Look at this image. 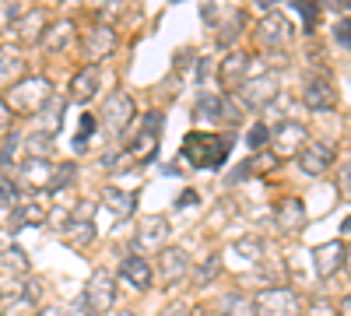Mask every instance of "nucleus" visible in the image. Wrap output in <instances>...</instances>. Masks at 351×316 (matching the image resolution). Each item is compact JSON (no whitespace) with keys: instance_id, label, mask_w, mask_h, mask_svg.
I'll return each instance as SVG.
<instances>
[{"instance_id":"obj_1","label":"nucleus","mask_w":351,"mask_h":316,"mask_svg":"<svg viewBox=\"0 0 351 316\" xmlns=\"http://www.w3.org/2000/svg\"><path fill=\"white\" fill-rule=\"evenodd\" d=\"M4 99H8L14 117H39L43 106L53 99V81L43 77V74H28L14 84V88H8Z\"/></svg>"},{"instance_id":"obj_2","label":"nucleus","mask_w":351,"mask_h":316,"mask_svg":"<svg viewBox=\"0 0 351 316\" xmlns=\"http://www.w3.org/2000/svg\"><path fill=\"white\" fill-rule=\"evenodd\" d=\"M225 155H228V137H215V134H190L180 151V158L190 162L193 169H218Z\"/></svg>"},{"instance_id":"obj_3","label":"nucleus","mask_w":351,"mask_h":316,"mask_svg":"<svg viewBox=\"0 0 351 316\" xmlns=\"http://www.w3.org/2000/svg\"><path fill=\"white\" fill-rule=\"evenodd\" d=\"M134 120H137V102H134V95L123 92V88H112V92L106 95V102H102L99 123H102L112 137H123V134L134 127Z\"/></svg>"},{"instance_id":"obj_4","label":"nucleus","mask_w":351,"mask_h":316,"mask_svg":"<svg viewBox=\"0 0 351 316\" xmlns=\"http://www.w3.org/2000/svg\"><path fill=\"white\" fill-rule=\"evenodd\" d=\"M309 141H313V137H309V127H306V123H299V120H281V123L271 127V145H267V151H271L278 162H288V158H299Z\"/></svg>"},{"instance_id":"obj_5","label":"nucleus","mask_w":351,"mask_h":316,"mask_svg":"<svg viewBox=\"0 0 351 316\" xmlns=\"http://www.w3.org/2000/svg\"><path fill=\"white\" fill-rule=\"evenodd\" d=\"M256 302V316H302L306 302L295 289H288V284H271V289H260L253 295Z\"/></svg>"},{"instance_id":"obj_6","label":"nucleus","mask_w":351,"mask_h":316,"mask_svg":"<svg viewBox=\"0 0 351 316\" xmlns=\"http://www.w3.org/2000/svg\"><path fill=\"white\" fill-rule=\"evenodd\" d=\"M193 271V256L183 246H165L155 253V278L162 281V289H180L183 281H190Z\"/></svg>"},{"instance_id":"obj_7","label":"nucleus","mask_w":351,"mask_h":316,"mask_svg":"<svg viewBox=\"0 0 351 316\" xmlns=\"http://www.w3.org/2000/svg\"><path fill=\"white\" fill-rule=\"evenodd\" d=\"M193 117H197V120H211V123H239L243 106L236 102V95L200 92V95H197V106H193Z\"/></svg>"},{"instance_id":"obj_8","label":"nucleus","mask_w":351,"mask_h":316,"mask_svg":"<svg viewBox=\"0 0 351 316\" xmlns=\"http://www.w3.org/2000/svg\"><path fill=\"white\" fill-rule=\"evenodd\" d=\"M256 42H260V49H267V53H278V49H288L291 46V39H295V28H291V21L281 14V11H267L260 18V25H256Z\"/></svg>"},{"instance_id":"obj_9","label":"nucleus","mask_w":351,"mask_h":316,"mask_svg":"<svg viewBox=\"0 0 351 316\" xmlns=\"http://www.w3.org/2000/svg\"><path fill=\"white\" fill-rule=\"evenodd\" d=\"M302 106L309 112H334L337 109V84L327 71H316L302 84Z\"/></svg>"},{"instance_id":"obj_10","label":"nucleus","mask_w":351,"mask_h":316,"mask_svg":"<svg viewBox=\"0 0 351 316\" xmlns=\"http://www.w3.org/2000/svg\"><path fill=\"white\" fill-rule=\"evenodd\" d=\"M162 127H165V117L158 109H152L148 117H144V127H141V134L134 137V145H127V155H130V162H152L155 155H158V137H162Z\"/></svg>"},{"instance_id":"obj_11","label":"nucleus","mask_w":351,"mask_h":316,"mask_svg":"<svg viewBox=\"0 0 351 316\" xmlns=\"http://www.w3.org/2000/svg\"><path fill=\"white\" fill-rule=\"evenodd\" d=\"M116 28L112 25H106V21H99V25H92L88 32H81V53H84V60L92 64V67H99L106 56H112L116 53Z\"/></svg>"},{"instance_id":"obj_12","label":"nucleus","mask_w":351,"mask_h":316,"mask_svg":"<svg viewBox=\"0 0 351 316\" xmlns=\"http://www.w3.org/2000/svg\"><path fill=\"white\" fill-rule=\"evenodd\" d=\"M278 74H260V77H246V84L236 92V102L243 106V109H253V112H260V109H267L274 99H278Z\"/></svg>"},{"instance_id":"obj_13","label":"nucleus","mask_w":351,"mask_h":316,"mask_svg":"<svg viewBox=\"0 0 351 316\" xmlns=\"http://www.w3.org/2000/svg\"><path fill=\"white\" fill-rule=\"evenodd\" d=\"M169 218L165 215H148L137 221V232H134V246L137 253H162L169 246Z\"/></svg>"},{"instance_id":"obj_14","label":"nucleus","mask_w":351,"mask_h":316,"mask_svg":"<svg viewBox=\"0 0 351 316\" xmlns=\"http://www.w3.org/2000/svg\"><path fill=\"white\" fill-rule=\"evenodd\" d=\"M271 221H274L278 232H285V236H299L302 228H306V221H309L306 200H302V197H281L278 204H274V211H271Z\"/></svg>"},{"instance_id":"obj_15","label":"nucleus","mask_w":351,"mask_h":316,"mask_svg":"<svg viewBox=\"0 0 351 316\" xmlns=\"http://www.w3.org/2000/svg\"><path fill=\"white\" fill-rule=\"evenodd\" d=\"M246 74H250V53L243 49H228L218 60V84L225 95H236L246 84Z\"/></svg>"},{"instance_id":"obj_16","label":"nucleus","mask_w":351,"mask_h":316,"mask_svg":"<svg viewBox=\"0 0 351 316\" xmlns=\"http://www.w3.org/2000/svg\"><path fill=\"white\" fill-rule=\"evenodd\" d=\"M116 281H123L130 284L134 292H148L152 289V281H155V267L148 256H141V253H127L120 267H116Z\"/></svg>"},{"instance_id":"obj_17","label":"nucleus","mask_w":351,"mask_h":316,"mask_svg":"<svg viewBox=\"0 0 351 316\" xmlns=\"http://www.w3.org/2000/svg\"><path fill=\"white\" fill-rule=\"evenodd\" d=\"M81 299H84L88 306H92L99 316H106V313L116 306V278H112L109 271H95L92 278H88Z\"/></svg>"},{"instance_id":"obj_18","label":"nucleus","mask_w":351,"mask_h":316,"mask_svg":"<svg viewBox=\"0 0 351 316\" xmlns=\"http://www.w3.org/2000/svg\"><path fill=\"white\" fill-rule=\"evenodd\" d=\"M204 21H211L215 25V39L218 46H232V39H236V32L243 28V11L239 8H218V4H204L200 8Z\"/></svg>"},{"instance_id":"obj_19","label":"nucleus","mask_w":351,"mask_h":316,"mask_svg":"<svg viewBox=\"0 0 351 316\" xmlns=\"http://www.w3.org/2000/svg\"><path fill=\"white\" fill-rule=\"evenodd\" d=\"M334 162H337V148L330 141H309L299 155V169L306 176H324V172L334 169Z\"/></svg>"},{"instance_id":"obj_20","label":"nucleus","mask_w":351,"mask_h":316,"mask_svg":"<svg viewBox=\"0 0 351 316\" xmlns=\"http://www.w3.org/2000/svg\"><path fill=\"white\" fill-rule=\"evenodd\" d=\"M18 180L28 186V190H36V193H53V180H56V165L49 158H25L18 165Z\"/></svg>"},{"instance_id":"obj_21","label":"nucleus","mask_w":351,"mask_h":316,"mask_svg":"<svg viewBox=\"0 0 351 316\" xmlns=\"http://www.w3.org/2000/svg\"><path fill=\"white\" fill-rule=\"evenodd\" d=\"M46 28H49L46 8H25V11H21V18L14 21L11 32H14V39H18L21 46H36V42H43Z\"/></svg>"},{"instance_id":"obj_22","label":"nucleus","mask_w":351,"mask_h":316,"mask_svg":"<svg viewBox=\"0 0 351 316\" xmlns=\"http://www.w3.org/2000/svg\"><path fill=\"white\" fill-rule=\"evenodd\" d=\"M99 84H102V71L99 67H81L74 77H71V84H67V102H74V106H88L95 95H99Z\"/></svg>"},{"instance_id":"obj_23","label":"nucleus","mask_w":351,"mask_h":316,"mask_svg":"<svg viewBox=\"0 0 351 316\" xmlns=\"http://www.w3.org/2000/svg\"><path fill=\"white\" fill-rule=\"evenodd\" d=\"M313 271L316 278H334L337 271H344V243L341 239H330V243H319L313 250Z\"/></svg>"},{"instance_id":"obj_24","label":"nucleus","mask_w":351,"mask_h":316,"mask_svg":"<svg viewBox=\"0 0 351 316\" xmlns=\"http://www.w3.org/2000/svg\"><path fill=\"white\" fill-rule=\"evenodd\" d=\"M74 39H77L74 21H71V18H60V21H49V28H46V36H43L39 46H43L49 56H60V53H67V49L74 46Z\"/></svg>"},{"instance_id":"obj_25","label":"nucleus","mask_w":351,"mask_h":316,"mask_svg":"<svg viewBox=\"0 0 351 316\" xmlns=\"http://www.w3.org/2000/svg\"><path fill=\"white\" fill-rule=\"evenodd\" d=\"M21 77H28L25 74V56L14 42H4L0 46V88H14Z\"/></svg>"},{"instance_id":"obj_26","label":"nucleus","mask_w":351,"mask_h":316,"mask_svg":"<svg viewBox=\"0 0 351 316\" xmlns=\"http://www.w3.org/2000/svg\"><path fill=\"white\" fill-rule=\"evenodd\" d=\"M228 253L236 256V264L246 267V271H253V267H260L263 260H267V253H263V239H260V236H239L236 243L228 246Z\"/></svg>"},{"instance_id":"obj_27","label":"nucleus","mask_w":351,"mask_h":316,"mask_svg":"<svg viewBox=\"0 0 351 316\" xmlns=\"http://www.w3.org/2000/svg\"><path fill=\"white\" fill-rule=\"evenodd\" d=\"M102 208H109L116 218H130L134 211H137V193L134 190H120V186H102Z\"/></svg>"},{"instance_id":"obj_28","label":"nucleus","mask_w":351,"mask_h":316,"mask_svg":"<svg viewBox=\"0 0 351 316\" xmlns=\"http://www.w3.org/2000/svg\"><path fill=\"white\" fill-rule=\"evenodd\" d=\"M64 109H67V99H60V95H53L46 106H43V112H39V134H46V137H56L60 134V127H64Z\"/></svg>"},{"instance_id":"obj_29","label":"nucleus","mask_w":351,"mask_h":316,"mask_svg":"<svg viewBox=\"0 0 351 316\" xmlns=\"http://www.w3.org/2000/svg\"><path fill=\"white\" fill-rule=\"evenodd\" d=\"M95 239H99V228H95L92 221H74V218H67V225H64V243H67V246L88 250Z\"/></svg>"},{"instance_id":"obj_30","label":"nucleus","mask_w":351,"mask_h":316,"mask_svg":"<svg viewBox=\"0 0 351 316\" xmlns=\"http://www.w3.org/2000/svg\"><path fill=\"white\" fill-rule=\"evenodd\" d=\"M46 204H43V200H21V204L14 208V215H11V232H14V228H25V225H43L46 221Z\"/></svg>"},{"instance_id":"obj_31","label":"nucleus","mask_w":351,"mask_h":316,"mask_svg":"<svg viewBox=\"0 0 351 316\" xmlns=\"http://www.w3.org/2000/svg\"><path fill=\"white\" fill-rule=\"evenodd\" d=\"M0 271H4L8 278H25L28 271H32V260H28V253L14 243L8 250H0Z\"/></svg>"},{"instance_id":"obj_32","label":"nucleus","mask_w":351,"mask_h":316,"mask_svg":"<svg viewBox=\"0 0 351 316\" xmlns=\"http://www.w3.org/2000/svg\"><path fill=\"white\" fill-rule=\"evenodd\" d=\"M218 316H256V302L246 292H225L218 299Z\"/></svg>"},{"instance_id":"obj_33","label":"nucleus","mask_w":351,"mask_h":316,"mask_svg":"<svg viewBox=\"0 0 351 316\" xmlns=\"http://www.w3.org/2000/svg\"><path fill=\"white\" fill-rule=\"evenodd\" d=\"M218 274H221V256H218V253H208L200 264H193L190 284H193V289H208V284H211Z\"/></svg>"},{"instance_id":"obj_34","label":"nucleus","mask_w":351,"mask_h":316,"mask_svg":"<svg viewBox=\"0 0 351 316\" xmlns=\"http://www.w3.org/2000/svg\"><path fill=\"white\" fill-rule=\"evenodd\" d=\"M28 299V284L21 278H4L0 281V306H14Z\"/></svg>"},{"instance_id":"obj_35","label":"nucleus","mask_w":351,"mask_h":316,"mask_svg":"<svg viewBox=\"0 0 351 316\" xmlns=\"http://www.w3.org/2000/svg\"><path fill=\"white\" fill-rule=\"evenodd\" d=\"M49 151H53V137H46L39 130H32L25 137V155L28 158H49Z\"/></svg>"},{"instance_id":"obj_36","label":"nucleus","mask_w":351,"mask_h":316,"mask_svg":"<svg viewBox=\"0 0 351 316\" xmlns=\"http://www.w3.org/2000/svg\"><path fill=\"white\" fill-rule=\"evenodd\" d=\"M18 204H21V193H18L14 176L0 172V208H18Z\"/></svg>"},{"instance_id":"obj_37","label":"nucleus","mask_w":351,"mask_h":316,"mask_svg":"<svg viewBox=\"0 0 351 316\" xmlns=\"http://www.w3.org/2000/svg\"><path fill=\"white\" fill-rule=\"evenodd\" d=\"M25 148V137L21 134H11L8 130V137H4V148H0V169H8L11 162H14V155Z\"/></svg>"},{"instance_id":"obj_38","label":"nucleus","mask_w":351,"mask_h":316,"mask_svg":"<svg viewBox=\"0 0 351 316\" xmlns=\"http://www.w3.org/2000/svg\"><path fill=\"white\" fill-rule=\"evenodd\" d=\"M334 186L341 193V200H351V158H344L334 172Z\"/></svg>"},{"instance_id":"obj_39","label":"nucleus","mask_w":351,"mask_h":316,"mask_svg":"<svg viewBox=\"0 0 351 316\" xmlns=\"http://www.w3.org/2000/svg\"><path fill=\"white\" fill-rule=\"evenodd\" d=\"M302 316H337V302H330V299H324V295H316V299L306 302Z\"/></svg>"},{"instance_id":"obj_40","label":"nucleus","mask_w":351,"mask_h":316,"mask_svg":"<svg viewBox=\"0 0 351 316\" xmlns=\"http://www.w3.org/2000/svg\"><path fill=\"white\" fill-rule=\"evenodd\" d=\"M18 18H21V8L18 4H8V0H0V36L11 32Z\"/></svg>"},{"instance_id":"obj_41","label":"nucleus","mask_w":351,"mask_h":316,"mask_svg":"<svg viewBox=\"0 0 351 316\" xmlns=\"http://www.w3.org/2000/svg\"><path fill=\"white\" fill-rule=\"evenodd\" d=\"M250 148L253 151H263V148H267V141H271V130H267V123H256L253 130H250Z\"/></svg>"},{"instance_id":"obj_42","label":"nucleus","mask_w":351,"mask_h":316,"mask_svg":"<svg viewBox=\"0 0 351 316\" xmlns=\"http://www.w3.org/2000/svg\"><path fill=\"white\" fill-rule=\"evenodd\" d=\"M74 172H77V165H74V162H64V165H56V180H53V193H56V190H64L67 183H74Z\"/></svg>"},{"instance_id":"obj_43","label":"nucleus","mask_w":351,"mask_h":316,"mask_svg":"<svg viewBox=\"0 0 351 316\" xmlns=\"http://www.w3.org/2000/svg\"><path fill=\"white\" fill-rule=\"evenodd\" d=\"M334 39H337L344 49H351V14H348V18H337V25H334Z\"/></svg>"},{"instance_id":"obj_44","label":"nucleus","mask_w":351,"mask_h":316,"mask_svg":"<svg viewBox=\"0 0 351 316\" xmlns=\"http://www.w3.org/2000/svg\"><path fill=\"white\" fill-rule=\"evenodd\" d=\"M95 204H99V200H81V204L71 211V218H74V221H92V215H95Z\"/></svg>"},{"instance_id":"obj_45","label":"nucleus","mask_w":351,"mask_h":316,"mask_svg":"<svg viewBox=\"0 0 351 316\" xmlns=\"http://www.w3.org/2000/svg\"><path fill=\"white\" fill-rule=\"evenodd\" d=\"M295 11L306 18V32H313V21H316V14L324 11V8H313V4H295Z\"/></svg>"},{"instance_id":"obj_46","label":"nucleus","mask_w":351,"mask_h":316,"mask_svg":"<svg viewBox=\"0 0 351 316\" xmlns=\"http://www.w3.org/2000/svg\"><path fill=\"white\" fill-rule=\"evenodd\" d=\"M11 120H14V112H11L8 99L0 95V134H4V130H11Z\"/></svg>"},{"instance_id":"obj_47","label":"nucleus","mask_w":351,"mask_h":316,"mask_svg":"<svg viewBox=\"0 0 351 316\" xmlns=\"http://www.w3.org/2000/svg\"><path fill=\"white\" fill-rule=\"evenodd\" d=\"M211 71L218 74V67H211V56H200V64H197V81L204 84V81L211 77Z\"/></svg>"},{"instance_id":"obj_48","label":"nucleus","mask_w":351,"mask_h":316,"mask_svg":"<svg viewBox=\"0 0 351 316\" xmlns=\"http://www.w3.org/2000/svg\"><path fill=\"white\" fill-rule=\"evenodd\" d=\"M197 200H200V197H197V190H183L180 197H176V208H193Z\"/></svg>"},{"instance_id":"obj_49","label":"nucleus","mask_w":351,"mask_h":316,"mask_svg":"<svg viewBox=\"0 0 351 316\" xmlns=\"http://www.w3.org/2000/svg\"><path fill=\"white\" fill-rule=\"evenodd\" d=\"M71 316H99L92 306H88L84 299H74V306H71Z\"/></svg>"},{"instance_id":"obj_50","label":"nucleus","mask_w":351,"mask_h":316,"mask_svg":"<svg viewBox=\"0 0 351 316\" xmlns=\"http://www.w3.org/2000/svg\"><path fill=\"white\" fill-rule=\"evenodd\" d=\"M162 316H190V309H186L183 302H172V306L162 309Z\"/></svg>"},{"instance_id":"obj_51","label":"nucleus","mask_w":351,"mask_h":316,"mask_svg":"<svg viewBox=\"0 0 351 316\" xmlns=\"http://www.w3.org/2000/svg\"><path fill=\"white\" fill-rule=\"evenodd\" d=\"M92 130H95V117H84V120H81V134H77V137H84V141H88V134H92Z\"/></svg>"},{"instance_id":"obj_52","label":"nucleus","mask_w":351,"mask_h":316,"mask_svg":"<svg viewBox=\"0 0 351 316\" xmlns=\"http://www.w3.org/2000/svg\"><path fill=\"white\" fill-rule=\"evenodd\" d=\"M337 316H351V292L341 295V302H337Z\"/></svg>"},{"instance_id":"obj_53","label":"nucleus","mask_w":351,"mask_h":316,"mask_svg":"<svg viewBox=\"0 0 351 316\" xmlns=\"http://www.w3.org/2000/svg\"><path fill=\"white\" fill-rule=\"evenodd\" d=\"M190 316H218V309H211V306H193Z\"/></svg>"},{"instance_id":"obj_54","label":"nucleus","mask_w":351,"mask_h":316,"mask_svg":"<svg viewBox=\"0 0 351 316\" xmlns=\"http://www.w3.org/2000/svg\"><path fill=\"white\" fill-rule=\"evenodd\" d=\"M344 271L351 274V246H344Z\"/></svg>"},{"instance_id":"obj_55","label":"nucleus","mask_w":351,"mask_h":316,"mask_svg":"<svg viewBox=\"0 0 351 316\" xmlns=\"http://www.w3.org/2000/svg\"><path fill=\"white\" fill-rule=\"evenodd\" d=\"M341 232H344V236H351V215H348V218L341 221Z\"/></svg>"},{"instance_id":"obj_56","label":"nucleus","mask_w":351,"mask_h":316,"mask_svg":"<svg viewBox=\"0 0 351 316\" xmlns=\"http://www.w3.org/2000/svg\"><path fill=\"white\" fill-rule=\"evenodd\" d=\"M36 316H56V313H53V309H43V313H36Z\"/></svg>"},{"instance_id":"obj_57","label":"nucleus","mask_w":351,"mask_h":316,"mask_svg":"<svg viewBox=\"0 0 351 316\" xmlns=\"http://www.w3.org/2000/svg\"><path fill=\"white\" fill-rule=\"evenodd\" d=\"M112 316H134V313H130V309H123V313H112Z\"/></svg>"},{"instance_id":"obj_58","label":"nucleus","mask_w":351,"mask_h":316,"mask_svg":"<svg viewBox=\"0 0 351 316\" xmlns=\"http://www.w3.org/2000/svg\"><path fill=\"white\" fill-rule=\"evenodd\" d=\"M0 316H4V313H0Z\"/></svg>"}]
</instances>
